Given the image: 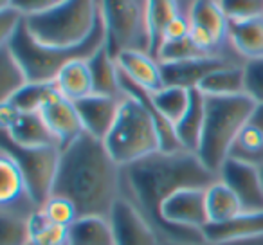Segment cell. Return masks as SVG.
Segmentation results:
<instances>
[{"mask_svg": "<svg viewBox=\"0 0 263 245\" xmlns=\"http://www.w3.org/2000/svg\"><path fill=\"white\" fill-rule=\"evenodd\" d=\"M205 205H208L209 223L229 222L234 216L243 213L241 202L238 200L234 191L220 179L205 187Z\"/></svg>", "mask_w": 263, "mask_h": 245, "instance_id": "484cf974", "label": "cell"}, {"mask_svg": "<svg viewBox=\"0 0 263 245\" xmlns=\"http://www.w3.org/2000/svg\"><path fill=\"white\" fill-rule=\"evenodd\" d=\"M161 63V62H159ZM229 60L218 54H208L200 58L184 60V62H168L161 63L162 80L164 87H184V88H198V85L205 80L211 72L229 65Z\"/></svg>", "mask_w": 263, "mask_h": 245, "instance_id": "5bb4252c", "label": "cell"}, {"mask_svg": "<svg viewBox=\"0 0 263 245\" xmlns=\"http://www.w3.org/2000/svg\"><path fill=\"white\" fill-rule=\"evenodd\" d=\"M261 177H263V166H261Z\"/></svg>", "mask_w": 263, "mask_h": 245, "instance_id": "ee69618b", "label": "cell"}, {"mask_svg": "<svg viewBox=\"0 0 263 245\" xmlns=\"http://www.w3.org/2000/svg\"><path fill=\"white\" fill-rule=\"evenodd\" d=\"M198 90L208 98H229L245 94V72L243 65H229L211 72L200 85Z\"/></svg>", "mask_w": 263, "mask_h": 245, "instance_id": "cb8c5ba5", "label": "cell"}, {"mask_svg": "<svg viewBox=\"0 0 263 245\" xmlns=\"http://www.w3.org/2000/svg\"><path fill=\"white\" fill-rule=\"evenodd\" d=\"M29 83L27 74L8 45H0V103H6Z\"/></svg>", "mask_w": 263, "mask_h": 245, "instance_id": "83f0119b", "label": "cell"}, {"mask_svg": "<svg viewBox=\"0 0 263 245\" xmlns=\"http://www.w3.org/2000/svg\"><path fill=\"white\" fill-rule=\"evenodd\" d=\"M187 16L191 26L208 31L218 44H222L229 33V18L226 16L218 0H193Z\"/></svg>", "mask_w": 263, "mask_h": 245, "instance_id": "7402d4cb", "label": "cell"}, {"mask_svg": "<svg viewBox=\"0 0 263 245\" xmlns=\"http://www.w3.org/2000/svg\"><path fill=\"white\" fill-rule=\"evenodd\" d=\"M121 74L137 87L157 92L164 87L161 63L148 51H124L116 58Z\"/></svg>", "mask_w": 263, "mask_h": 245, "instance_id": "9a60e30c", "label": "cell"}, {"mask_svg": "<svg viewBox=\"0 0 263 245\" xmlns=\"http://www.w3.org/2000/svg\"><path fill=\"white\" fill-rule=\"evenodd\" d=\"M200 56H208V52H204L193 40L191 36L180 38V40H173V42H166L161 45L157 52V60L161 63H168V62H184V60H191V58H200Z\"/></svg>", "mask_w": 263, "mask_h": 245, "instance_id": "836d02e7", "label": "cell"}, {"mask_svg": "<svg viewBox=\"0 0 263 245\" xmlns=\"http://www.w3.org/2000/svg\"><path fill=\"white\" fill-rule=\"evenodd\" d=\"M263 234V211H243L223 223H209L204 229L205 241L211 245H223L231 241L251 240Z\"/></svg>", "mask_w": 263, "mask_h": 245, "instance_id": "e0dca14e", "label": "cell"}, {"mask_svg": "<svg viewBox=\"0 0 263 245\" xmlns=\"http://www.w3.org/2000/svg\"><path fill=\"white\" fill-rule=\"evenodd\" d=\"M9 6H11V0H0V9L9 8Z\"/></svg>", "mask_w": 263, "mask_h": 245, "instance_id": "7bdbcfd3", "label": "cell"}, {"mask_svg": "<svg viewBox=\"0 0 263 245\" xmlns=\"http://www.w3.org/2000/svg\"><path fill=\"white\" fill-rule=\"evenodd\" d=\"M69 245H116L106 216H80L69 227Z\"/></svg>", "mask_w": 263, "mask_h": 245, "instance_id": "4316f807", "label": "cell"}, {"mask_svg": "<svg viewBox=\"0 0 263 245\" xmlns=\"http://www.w3.org/2000/svg\"><path fill=\"white\" fill-rule=\"evenodd\" d=\"M103 143L121 168L161 150L155 119L143 103L126 94L121 101L116 123Z\"/></svg>", "mask_w": 263, "mask_h": 245, "instance_id": "5b68a950", "label": "cell"}, {"mask_svg": "<svg viewBox=\"0 0 263 245\" xmlns=\"http://www.w3.org/2000/svg\"><path fill=\"white\" fill-rule=\"evenodd\" d=\"M26 16L22 15L20 11H16L15 8H2L0 9V45L6 44L9 38L13 36L18 26L24 22Z\"/></svg>", "mask_w": 263, "mask_h": 245, "instance_id": "f35d334b", "label": "cell"}, {"mask_svg": "<svg viewBox=\"0 0 263 245\" xmlns=\"http://www.w3.org/2000/svg\"><path fill=\"white\" fill-rule=\"evenodd\" d=\"M121 166L101 139L81 134L60 155L54 193L76 205L80 216H106L121 197Z\"/></svg>", "mask_w": 263, "mask_h": 245, "instance_id": "7a4b0ae2", "label": "cell"}, {"mask_svg": "<svg viewBox=\"0 0 263 245\" xmlns=\"http://www.w3.org/2000/svg\"><path fill=\"white\" fill-rule=\"evenodd\" d=\"M26 197H31V195L26 187L22 172L8 154L0 152V205L13 204Z\"/></svg>", "mask_w": 263, "mask_h": 245, "instance_id": "f1b7e54d", "label": "cell"}, {"mask_svg": "<svg viewBox=\"0 0 263 245\" xmlns=\"http://www.w3.org/2000/svg\"><path fill=\"white\" fill-rule=\"evenodd\" d=\"M88 69H90L92 87L94 94L101 96H123L124 92L121 90V74L117 62L103 45L101 49L94 52L87 60Z\"/></svg>", "mask_w": 263, "mask_h": 245, "instance_id": "ffe728a7", "label": "cell"}, {"mask_svg": "<svg viewBox=\"0 0 263 245\" xmlns=\"http://www.w3.org/2000/svg\"><path fill=\"white\" fill-rule=\"evenodd\" d=\"M29 245H34V243H29Z\"/></svg>", "mask_w": 263, "mask_h": 245, "instance_id": "f6af8a7d", "label": "cell"}, {"mask_svg": "<svg viewBox=\"0 0 263 245\" xmlns=\"http://www.w3.org/2000/svg\"><path fill=\"white\" fill-rule=\"evenodd\" d=\"M105 47L114 58L124 51H148L146 0H99Z\"/></svg>", "mask_w": 263, "mask_h": 245, "instance_id": "52a82bcc", "label": "cell"}, {"mask_svg": "<svg viewBox=\"0 0 263 245\" xmlns=\"http://www.w3.org/2000/svg\"><path fill=\"white\" fill-rule=\"evenodd\" d=\"M65 0H11V8L20 11L24 16H36L58 8Z\"/></svg>", "mask_w": 263, "mask_h": 245, "instance_id": "74e56055", "label": "cell"}, {"mask_svg": "<svg viewBox=\"0 0 263 245\" xmlns=\"http://www.w3.org/2000/svg\"><path fill=\"white\" fill-rule=\"evenodd\" d=\"M218 177L234 191L238 200L241 202L243 211H263L261 168L236 161V159H227Z\"/></svg>", "mask_w": 263, "mask_h": 245, "instance_id": "8fae6325", "label": "cell"}, {"mask_svg": "<svg viewBox=\"0 0 263 245\" xmlns=\"http://www.w3.org/2000/svg\"><path fill=\"white\" fill-rule=\"evenodd\" d=\"M56 90L63 96V98L70 99V101H80V99L87 98V96L94 94V87H92V78L90 69H88L87 60H72L69 62L62 70L58 72L54 80Z\"/></svg>", "mask_w": 263, "mask_h": 245, "instance_id": "44dd1931", "label": "cell"}, {"mask_svg": "<svg viewBox=\"0 0 263 245\" xmlns=\"http://www.w3.org/2000/svg\"><path fill=\"white\" fill-rule=\"evenodd\" d=\"M220 177L187 150H159L121 169V195L139 209L161 241L208 243L204 231L172 227L162 218V205L186 187H208Z\"/></svg>", "mask_w": 263, "mask_h": 245, "instance_id": "6da1fadb", "label": "cell"}, {"mask_svg": "<svg viewBox=\"0 0 263 245\" xmlns=\"http://www.w3.org/2000/svg\"><path fill=\"white\" fill-rule=\"evenodd\" d=\"M2 45H8L9 51L15 54V58L26 70L27 80L38 81V83H52L60 70L69 62L80 58L88 60L98 49L105 45V29H103L101 16H99L98 26L87 42L76 47H52V45L40 44L33 36L24 18L13 36Z\"/></svg>", "mask_w": 263, "mask_h": 245, "instance_id": "3957f363", "label": "cell"}, {"mask_svg": "<svg viewBox=\"0 0 263 245\" xmlns=\"http://www.w3.org/2000/svg\"><path fill=\"white\" fill-rule=\"evenodd\" d=\"M123 98L124 94L123 96L90 94L87 98L74 103L78 114H80L81 123H83L85 132L88 136L96 137V139L105 141L117 119Z\"/></svg>", "mask_w": 263, "mask_h": 245, "instance_id": "4fadbf2b", "label": "cell"}, {"mask_svg": "<svg viewBox=\"0 0 263 245\" xmlns=\"http://www.w3.org/2000/svg\"><path fill=\"white\" fill-rule=\"evenodd\" d=\"M205 101H208L205 96L198 88H193L190 108L186 110V114L173 126L182 150L197 154L198 146H200L202 132H204L205 123Z\"/></svg>", "mask_w": 263, "mask_h": 245, "instance_id": "d6986e66", "label": "cell"}, {"mask_svg": "<svg viewBox=\"0 0 263 245\" xmlns=\"http://www.w3.org/2000/svg\"><path fill=\"white\" fill-rule=\"evenodd\" d=\"M162 218L172 227L204 231L209 223L205 187H186L172 195L162 205Z\"/></svg>", "mask_w": 263, "mask_h": 245, "instance_id": "30bf717a", "label": "cell"}, {"mask_svg": "<svg viewBox=\"0 0 263 245\" xmlns=\"http://www.w3.org/2000/svg\"><path fill=\"white\" fill-rule=\"evenodd\" d=\"M223 245H263V234L261 236L251 238V240H241V241H231V243H223Z\"/></svg>", "mask_w": 263, "mask_h": 245, "instance_id": "60d3db41", "label": "cell"}, {"mask_svg": "<svg viewBox=\"0 0 263 245\" xmlns=\"http://www.w3.org/2000/svg\"><path fill=\"white\" fill-rule=\"evenodd\" d=\"M31 243L34 245H69V227L52 223L42 208L31 216Z\"/></svg>", "mask_w": 263, "mask_h": 245, "instance_id": "1f68e13d", "label": "cell"}, {"mask_svg": "<svg viewBox=\"0 0 263 245\" xmlns=\"http://www.w3.org/2000/svg\"><path fill=\"white\" fill-rule=\"evenodd\" d=\"M179 0H146V24L150 36V54L157 58V52L164 40L166 27L177 15H180Z\"/></svg>", "mask_w": 263, "mask_h": 245, "instance_id": "603a6c76", "label": "cell"}, {"mask_svg": "<svg viewBox=\"0 0 263 245\" xmlns=\"http://www.w3.org/2000/svg\"><path fill=\"white\" fill-rule=\"evenodd\" d=\"M161 245H211V243H180V241H161Z\"/></svg>", "mask_w": 263, "mask_h": 245, "instance_id": "b9f144b4", "label": "cell"}, {"mask_svg": "<svg viewBox=\"0 0 263 245\" xmlns=\"http://www.w3.org/2000/svg\"><path fill=\"white\" fill-rule=\"evenodd\" d=\"M245 72V94L256 103L263 105V56L247 60L243 63Z\"/></svg>", "mask_w": 263, "mask_h": 245, "instance_id": "8d00e7d4", "label": "cell"}, {"mask_svg": "<svg viewBox=\"0 0 263 245\" xmlns=\"http://www.w3.org/2000/svg\"><path fill=\"white\" fill-rule=\"evenodd\" d=\"M2 136H6L18 146L26 148L58 146V141L45 125L40 112H18L16 110L11 123L2 128Z\"/></svg>", "mask_w": 263, "mask_h": 245, "instance_id": "2e32d148", "label": "cell"}, {"mask_svg": "<svg viewBox=\"0 0 263 245\" xmlns=\"http://www.w3.org/2000/svg\"><path fill=\"white\" fill-rule=\"evenodd\" d=\"M108 222L116 245H161V238L154 227L123 195L112 205Z\"/></svg>", "mask_w": 263, "mask_h": 245, "instance_id": "9c48e42d", "label": "cell"}, {"mask_svg": "<svg viewBox=\"0 0 263 245\" xmlns=\"http://www.w3.org/2000/svg\"><path fill=\"white\" fill-rule=\"evenodd\" d=\"M227 38L238 54L247 60L263 56V16L241 22H229Z\"/></svg>", "mask_w": 263, "mask_h": 245, "instance_id": "d4e9b609", "label": "cell"}, {"mask_svg": "<svg viewBox=\"0 0 263 245\" xmlns=\"http://www.w3.org/2000/svg\"><path fill=\"white\" fill-rule=\"evenodd\" d=\"M229 159H236L258 168L263 166V105H256L254 112L240 130L231 148Z\"/></svg>", "mask_w": 263, "mask_h": 245, "instance_id": "ac0fdd59", "label": "cell"}, {"mask_svg": "<svg viewBox=\"0 0 263 245\" xmlns=\"http://www.w3.org/2000/svg\"><path fill=\"white\" fill-rule=\"evenodd\" d=\"M191 92L193 88H184V87H162L161 90L152 92L155 106L159 108V112L162 114L166 121H170L173 126L180 117L186 114V110L190 108L191 103Z\"/></svg>", "mask_w": 263, "mask_h": 245, "instance_id": "f546056e", "label": "cell"}, {"mask_svg": "<svg viewBox=\"0 0 263 245\" xmlns=\"http://www.w3.org/2000/svg\"><path fill=\"white\" fill-rule=\"evenodd\" d=\"M56 92V85L52 83H38L29 81L26 87H22L9 101L11 106H15L18 112H40L44 103Z\"/></svg>", "mask_w": 263, "mask_h": 245, "instance_id": "d6a6232c", "label": "cell"}, {"mask_svg": "<svg viewBox=\"0 0 263 245\" xmlns=\"http://www.w3.org/2000/svg\"><path fill=\"white\" fill-rule=\"evenodd\" d=\"M40 116L44 117L45 125L49 126L54 139L58 141L60 150L69 146L81 134H85L83 123H81L74 101L63 98L58 90L44 103V106L40 108Z\"/></svg>", "mask_w": 263, "mask_h": 245, "instance_id": "7c38bea8", "label": "cell"}, {"mask_svg": "<svg viewBox=\"0 0 263 245\" xmlns=\"http://www.w3.org/2000/svg\"><path fill=\"white\" fill-rule=\"evenodd\" d=\"M42 211L45 213L49 220L52 223H58V225L63 227H70L78 218V209L69 198L60 197V195H52L44 205H42Z\"/></svg>", "mask_w": 263, "mask_h": 245, "instance_id": "e575fe53", "label": "cell"}, {"mask_svg": "<svg viewBox=\"0 0 263 245\" xmlns=\"http://www.w3.org/2000/svg\"><path fill=\"white\" fill-rule=\"evenodd\" d=\"M205 123L197 155L216 175L229 159L240 130L254 112L256 103L247 94L229 98L205 96Z\"/></svg>", "mask_w": 263, "mask_h": 245, "instance_id": "277c9868", "label": "cell"}, {"mask_svg": "<svg viewBox=\"0 0 263 245\" xmlns=\"http://www.w3.org/2000/svg\"><path fill=\"white\" fill-rule=\"evenodd\" d=\"M190 31H191L190 16H187L186 13H180V15H177L175 18L170 22V26L166 27L162 44H166V42H173V40H180V38L187 36Z\"/></svg>", "mask_w": 263, "mask_h": 245, "instance_id": "ab89813d", "label": "cell"}, {"mask_svg": "<svg viewBox=\"0 0 263 245\" xmlns=\"http://www.w3.org/2000/svg\"><path fill=\"white\" fill-rule=\"evenodd\" d=\"M99 20V0H65L58 8L26 24L40 44L52 47H76L88 40Z\"/></svg>", "mask_w": 263, "mask_h": 245, "instance_id": "8992f818", "label": "cell"}, {"mask_svg": "<svg viewBox=\"0 0 263 245\" xmlns=\"http://www.w3.org/2000/svg\"><path fill=\"white\" fill-rule=\"evenodd\" d=\"M229 22L261 18L263 0H218Z\"/></svg>", "mask_w": 263, "mask_h": 245, "instance_id": "d590c367", "label": "cell"}, {"mask_svg": "<svg viewBox=\"0 0 263 245\" xmlns=\"http://www.w3.org/2000/svg\"><path fill=\"white\" fill-rule=\"evenodd\" d=\"M33 215L0 208V245H29V220Z\"/></svg>", "mask_w": 263, "mask_h": 245, "instance_id": "4dcf8cb0", "label": "cell"}, {"mask_svg": "<svg viewBox=\"0 0 263 245\" xmlns=\"http://www.w3.org/2000/svg\"><path fill=\"white\" fill-rule=\"evenodd\" d=\"M0 152L8 154L16 162L18 169L22 172L24 180H26L27 191L33 197V200L42 208L54 193L62 150L58 146H18L6 136H2Z\"/></svg>", "mask_w": 263, "mask_h": 245, "instance_id": "ba28073f", "label": "cell"}]
</instances>
